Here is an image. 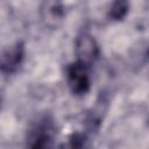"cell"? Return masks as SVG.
Here are the masks:
<instances>
[{"instance_id": "obj_1", "label": "cell", "mask_w": 149, "mask_h": 149, "mask_svg": "<svg viewBox=\"0 0 149 149\" xmlns=\"http://www.w3.org/2000/svg\"><path fill=\"white\" fill-rule=\"evenodd\" d=\"M56 125L54 119L44 114L30 126L27 135V149H54L56 142Z\"/></svg>"}, {"instance_id": "obj_2", "label": "cell", "mask_w": 149, "mask_h": 149, "mask_svg": "<svg viewBox=\"0 0 149 149\" xmlns=\"http://www.w3.org/2000/svg\"><path fill=\"white\" fill-rule=\"evenodd\" d=\"M90 71L91 68L78 61L69 64L66 70V79L69 88L74 95H84L88 92L91 87Z\"/></svg>"}, {"instance_id": "obj_3", "label": "cell", "mask_w": 149, "mask_h": 149, "mask_svg": "<svg viewBox=\"0 0 149 149\" xmlns=\"http://www.w3.org/2000/svg\"><path fill=\"white\" fill-rule=\"evenodd\" d=\"M74 50L77 56L76 61L88 68H92L99 57V45L95 38L88 33H81L77 36Z\"/></svg>"}, {"instance_id": "obj_4", "label": "cell", "mask_w": 149, "mask_h": 149, "mask_svg": "<svg viewBox=\"0 0 149 149\" xmlns=\"http://www.w3.org/2000/svg\"><path fill=\"white\" fill-rule=\"evenodd\" d=\"M24 58V44L16 42L0 55V71L3 73H14L19 70Z\"/></svg>"}, {"instance_id": "obj_5", "label": "cell", "mask_w": 149, "mask_h": 149, "mask_svg": "<svg viewBox=\"0 0 149 149\" xmlns=\"http://www.w3.org/2000/svg\"><path fill=\"white\" fill-rule=\"evenodd\" d=\"M41 15L47 24L55 27L65 17V7L58 1H45L41 6Z\"/></svg>"}, {"instance_id": "obj_6", "label": "cell", "mask_w": 149, "mask_h": 149, "mask_svg": "<svg viewBox=\"0 0 149 149\" xmlns=\"http://www.w3.org/2000/svg\"><path fill=\"white\" fill-rule=\"evenodd\" d=\"M129 12V3L127 1H115L108 9V17L113 21L123 20Z\"/></svg>"}, {"instance_id": "obj_7", "label": "cell", "mask_w": 149, "mask_h": 149, "mask_svg": "<svg viewBox=\"0 0 149 149\" xmlns=\"http://www.w3.org/2000/svg\"><path fill=\"white\" fill-rule=\"evenodd\" d=\"M59 149H87V136L83 133H73Z\"/></svg>"}]
</instances>
